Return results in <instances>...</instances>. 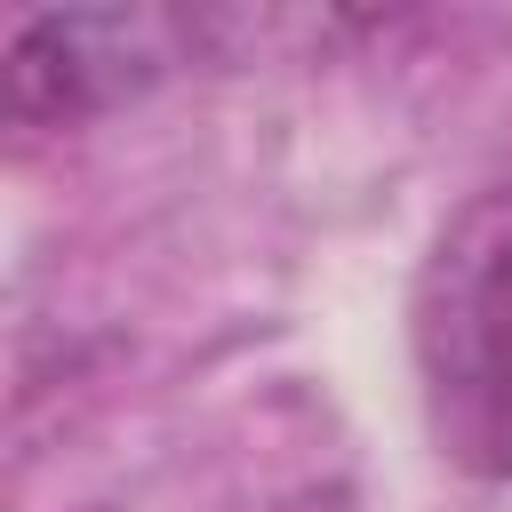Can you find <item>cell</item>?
<instances>
[{
  "label": "cell",
  "instance_id": "obj_2",
  "mask_svg": "<svg viewBox=\"0 0 512 512\" xmlns=\"http://www.w3.org/2000/svg\"><path fill=\"white\" fill-rule=\"evenodd\" d=\"M192 24L168 8H48L8 40V112L16 128L96 120L184 64Z\"/></svg>",
  "mask_w": 512,
  "mask_h": 512
},
{
  "label": "cell",
  "instance_id": "obj_1",
  "mask_svg": "<svg viewBox=\"0 0 512 512\" xmlns=\"http://www.w3.org/2000/svg\"><path fill=\"white\" fill-rule=\"evenodd\" d=\"M416 376L448 464L512 480V192H480L424 256Z\"/></svg>",
  "mask_w": 512,
  "mask_h": 512
}]
</instances>
